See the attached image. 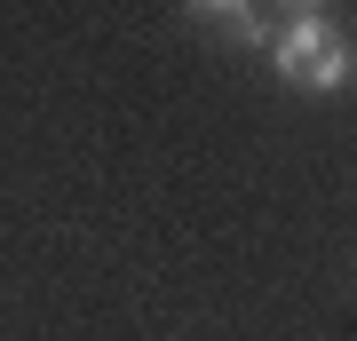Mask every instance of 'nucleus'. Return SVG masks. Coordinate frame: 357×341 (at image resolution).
I'll use <instances>...</instances> for the list:
<instances>
[{"label": "nucleus", "mask_w": 357, "mask_h": 341, "mask_svg": "<svg viewBox=\"0 0 357 341\" xmlns=\"http://www.w3.org/2000/svg\"><path fill=\"white\" fill-rule=\"evenodd\" d=\"M270 63L294 79V88H342L349 79V40L333 16H286L278 32H270Z\"/></svg>", "instance_id": "nucleus-1"}, {"label": "nucleus", "mask_w": 357, "mask_h": 341, "mask_svg": "<svg viewBox=\"0 0 357 341\" xmlns=\"http://www.w3.org/2000/svg\"><path fill=\"white\" fill-rule=\"evenodd\" d=\"M199 16H222L230 40H270V24H255V0H191Z\"/></svg>", "instance_id": "nucleus-2"}, {"label": "nucleus", "mask_w": 357, "mask_h": 341, "mask_svg": "<svg viewBox=\"0 0 357 341\" xmlns=\"http://www.w3.org/2000/svg\"><path fill=\"white\" fill-rule=\"evenodd\" d=\"M286 16H326V0H286Z\"/></svg>", "instance_id": "nucleus-3"}, {"label": "nucleus", "mask_w": 357, "mask_h": 341, "mask_svg": "<svg viewBox=\"0 0 357 341\" xmlns=\"http://www.w3.org/2000/svg\"><path fill=\"white\" fill-rule=\"evenodd\" d=\"M349 63H357V48H349Z\"/></svg>", "instance_id": "nucleus-4"}]
</instances>
